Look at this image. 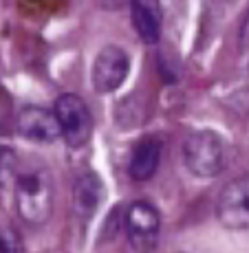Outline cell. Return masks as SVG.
<instances>
[{"mask_svg": "<svg viewBox=\"0 0 249 253\" xmlns=\"http://www.w3.org/2000/svg\"><path fill=\"white\" fill-rule=\"evenodd\" d=\"M216 213L227 229H249V176L225 185L218 196Z\"/></svg>", "mask_w": 249, "mask_h": 253, "instance_id": "cell-6", "label": "cell"}, {"mask_svg": "<svg viewBox=\"0 0 249 253\" xmlns=\"http://www.w3.org/2000/svg\"><path fill=\"white\" fill-rule=\"evenodd\" d=\"M18 134L31 143H53L62 130L55 113L40 106H27L18 115Z\"/></svg>", "mask_w": 249, "mask_h": 253, "instance_id": "cell-7", "label": "cell"}, {"mask_svg": "<svg viewBox=\"0 0 249 253\" xmlns=\"http://www.w3.org/2000/svg\"><path fill=\"white\" fill-rule=\"evenodd\" d=\"M241 46H243V51H249V11L241 27Z\"/></svg>", "mask_w": 249, "mask_h": 253, "instance_id": "cell-13", "label": "cell"}, {"mask_svg": "<svg viewBox=\"0 0 249 253\" xmlns=\"http://www.w3.org/2000/svg\"><path fill=\"white\" fill-rule=\"evenodd\" d=\"M18 178V161L9 150L0 152V187Z\"/></svg>", "mask_w": 249, "mask_h": 253, "instance_id": "cell-11", "label": "cell"}, {"mask_svg": "<svg viewBox=\"0 0 249 253\" xmlns=\"http://www.w3.org/2000/svg\"><path fill=\"white\" fill-rule=\"evenodd\" d=\"M135 31L146 44H157L163 27V13H161L159 0H133L130 4Z\"/></svg>", "mask_w": 249, "mask_h": 253, "instance_id": "cell-8", "label": "cell"}, {"mask_svg": "<svg viewBox=\"0 0 249 253\" xmlns=\"http://www.w3.org/2000/svg\"><path fill=\"white\" fill-rule=\"evenodd\" d=\"M53 178L47 168H31L16 178V209L29 227H42L53 213Z\"/></svg>", "mask_w": 249, "mask_h": 253, "instance_id": "cell-1", "label": "cell"}, {"mask_svg": "<svg viewBox=\"0 0 249 253\" xmlns=\"http://www.w3.org/2000/svg\"><path fill=\"white\" fill-rule=\"evenodd\" d=\"M130 71V57L124 48L108 44L95 57L93 64V84L97 92H115L126 82Z\"/></svg>", "mask_w": 249, "mask_h": 253, "instance_id": "cell-5", "label": "cell"}, {"mask_svg": "<svg viewBox=\"0 0 249 253\" xmlns=\"http://www.w3.org/2000/svg\"><path fill=\"white\" fill-rule=\"evenodd\" d=\"M0 253H24V242L16 229L0 231Z\"/></svg>", "mask_w": 249, "mask_h": 253, "instance_id": "cell-12", "label": "cell"}, {"mask_svg": "<svg viewBox=\"0 0 249 253\" xmlns=\"http://www.w3.org/2000/svg\"><path fill=\"white\" fill-rule=\"evenodd\" d=\"M101 201V181L95 174H84L75 181L73 187V211L80 220H89L100 207Z\"/></svg>", "mask_w": 249, "mask_h": 253, "instance_id": "cell-10", "label": "cell"}, {"mask_svg": "<svg viewBox=\"0 0 249 253\" xmlns=\"http://www.w3.org/2000/svg\"><path fill=\"white\" fill-rule=\"evenodd\" d=\"M221 2H236V0H221Z\"/></svg>", "mask_w": 249, "mask_h": 253, "instance_id": "cell-15", "label": "cell"}, {"mask_svg": "<svg viewBox=\"0 0 249 253\" xmlns=\"http://www.w3.org/2000/svg\"><path fill=\"white\" fill-rule=\"evenodd\" d=\"M101 9H121L124 4H133V0H97Z\"/></svg>", "mask_w": 249, "mask_h": 253, "instance_id": "cell-14", "label": "cell"}, {"mask_svg": "<svg viewBox=\"0 0 249 253\" xmlns=\"http://www.w3.org/2000/svg\"><path fill=\"white\" fill-rule=\"evenodd\" d=\"M53 113L57 117L62 137L66 145L73 150L84 148L93 134V115L86 106V101L75 92H64L57 97Z\"/></svg>", "mask_w": 249, "mask_h": 253, "instance_id": "cell-3", "label": "cell"}, {"mask_svg": "<svg viewBox=\"0 0 249 253\" xmlns=\"http://www.w3.org/2000/svg\"><path fill=\"white\" fill-rule=\"evenodd\" d=\"M124 227H126V236H128L130 247L137 253H152L157 249L161 216L157 207L150 205L148 201H137L126 209Z\"/></svg>", "mask_w": 249, "mask_h": 253, "instance_id": "cell-4", "label": "cell"}, {"mask_svg": "<svg viewBox=\"0 0 249 253\" xmlns=\"http://www.w3.org/2000/svg\"><path fill=\"white\" fill-rule=\"evenodd\" d=\"M183 159L194 176L212 178L225 168V145L223 139L212 130H197L185 139Z\"/></svg>", "mask_w": 249, "mask_h": 253, "instance_id": "cell-2", "label": "cell"}, {"mask_svg": "<svg viewBox=\"0 0 249 253\" xmlns=\"http://www.w3.org/2000/svg\"><path fill=\"white\" fill-rule=\"evenodd\" d=\"M161 161V141L157 137H144L137 141L130 154L128 172L135 181H148L154 176Z\"/></svg>", "mask_w": 249, "mask_h": 253, "instance_id": "cell-9", "label": "cell"}]
</instances>
